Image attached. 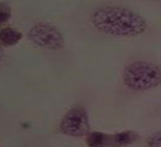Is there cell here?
Masks as SVG:
<instances>
[{"label": "cell", "instance_id": "cell-4", "mask_svg": "<svg viewBox=\"0 0 161 147\" xmlns=\"http://www.w3.org/2000/svg\"><path fill=\"white\" fill-rule=\"evenodd\" d=\"M30 41L40 48L48 50H60L64 48V36L55 25L47 23H37L27 33Z\"/></svg>", "mask_w": 161, "mask_h": 147}, {"label": "cell", "instance_id": "cell-9", "mask_svg": "<svg viewBox=\"0 0 161 147\" xmlns=\"http://www.w3.org/2000/svg\"><path fill=\"white\" fill-rule=\"evenodd\" d=\"M147 146L148 147H161V130L154 131L147 138Z\"/></svg>", "mask_w": 161, "mask_h": 147}, {"label": "cell", "instance_id": "cell-3", "mask_svg": "<svg viewBox=\"0 0 161 147\" xmlns=\"http://www.w3.org/2000/svg\"><path fill=\"white\" fill-rule=\"evenodd\" d=\"M59 129L68 137H87L91 133V123L87 110L83 106H73L61 118Z\"/></svg>", "mask_w": 161, "mask_h": 147}, {"label": "cell", "instance_id": "cell-10", "mask_svg": "<svg viewBox=\"0 0 161 147\" xmlns=\"http://www.w3.org/2000/svg\"><path fill=\"white\" fill-rule=\"evenodd\" d=\"M3 58H4V50H3L2 47H0V63L3 61Z\"/></svg>", "mask_w": 161, "mask_h": 147}, {"label": "cell", "instance_id": "cell-2", "mask_svg": "<svg viewBox=\"0 0 161 147\" xmlns=\"http://www.w3.org/2000/svg\"><path fill=\"white\" fill-rule=\"evenodd\" d=\"M123 82L133 92L154 89L161 85V66L149 61H133L124 68Z\"/></svg>", "mask_w": 161, "mask_h": 147}, {"label": "cell", "instance_id": "cell-1", "mask_svg": "<svg viewBox=\"0 0 161 147\" xmlns=\"http://www.w3.org/2000/svg\"><path fill=\"white\" fill-rule=\"evenodd\" d=\"M91 21L99 32L116 37L139 36L147 29V20L140 13L119 5L97 8Z\"/></svg>", "mask_w": 161, "mask_h": 147}, {"label": "cell", "instance_id": "cell-6", "mask_svg": "<svg viewBox=\"0 0 161 147\" xmlns=\"http://www.w3.org/2000/svg\"><path fill=\"white\" fill-rule=\"evenodd\" d=\"M21 32L16 28L5 27L0 29V47H14L21 40Z\"/></svg>", "mask_w": 161, "mask_h": 147}, {"label": "cell", "instance_id": "cell-8", "mask_svg": "<svg viewBox=\"0 0 161 147\" xmlns=\"http://www.w3.org/2000/svg\"><path fill=\"white\" fill-rule=\"evenodd\" d=\"M11 15H12V11H11V7L7 3H2L0 2V25L4 24V23L9 21Z\"/></svg>", "mask_w": 161, "mask_h": 147}, {"label": "cell", "instance_id": "cell-5", "mask_svg": "<svg viewBox=\"0 0 161 147\" xmlns=\"http://www.w3.org/2000/svg\"><path fill=\"white\" fill-rule=\"evenodd\" d=\"M139 140V134L136 131H121L116 134H109V143L108 147H125L133 144Z\"/></svg>", "mask_w": 161, "mask_h": 147}, {"label": "cell", "instance_id": "cell-7", "mask_svg": "<svg viewBox=\"0 0 161 147\" xmlns=\"http://www.w3.org/2000/svg\"><path fill=\"white\" fill-rule=\"evenodd\" d=\"M87 144L89 147H108L109 134H104L100 131H91L87 135Z\"/></svg>", "mask_w": 161, "mask_h": 147}]
</instances>
